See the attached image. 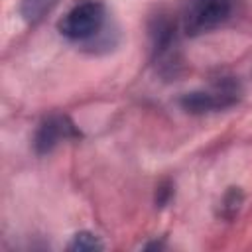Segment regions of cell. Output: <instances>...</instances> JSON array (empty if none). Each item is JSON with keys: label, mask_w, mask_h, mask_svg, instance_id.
<instances>
[{"label": "cell", "mask_w": 252, "mask_h": 252, "mask_svg": "<svg viewBox=\"0 0 252 252\" xmlns=\"http://www.w3.org/2000/svg\"><path fill=\"white\" fill-rule=\"evenodd\" d=\"M59 0H20V16L26 24H39Z\"/></svg>", "instance_id": "cell-6"}, {"label": "cell", "mask_w": 252, "mask_h": 252, "mask_svg": "<svg viewBox=\"0 0 252 252\" xmlns=\"http://www.w3.org/2000/svg\"><path fill=\"white\" fill-rule=\"evenodd\" d=\"M242 203H244L242 191H240L238 187H230V189L224 193L222 201H220V217H224V219H228V220L234 219V217L238 215Z\"/></svg>", "instance_id": "cell-8"}, {"label": "cell", "mask_w": 252, "mask_h": 252, "mask_svg": "<svg viewBox=\"0 0 252 252\" xmlns=\"http://www.w3.org/2000/svg\"><path fill=\"white\" fill-rule=\"evenodd\" d=\"M171 195H173V185H171L169 181L159 183V185H158V191H156V205H158V207H165V205L169 203Z\"/></svg>", "instance_id": "cell-9"}, {"label": "cell", "mask_w": 252, "mask_h": 252, "mask_svg": "<svg viewBox=\"0 0 252 252\" xmlns=\"http://www.w3.org/2000/svg\"><path fill=\"white\" fill-rule=\"evenodd\" d=\"M232 14V0H187L181 10V30L189 37L207 33Z\"/></svg>", "instance_id": "cell-3"}, {"label": "cell", "mask_w": 252, "mask_h": 252, "mask_svg": "<svg viewBox=\"0 0 252 252\" xmlns=\"http://www.w3.org/2000/svg\"><path fill=\"white\" fill-rule=\"evenodd\" d=\"M152 59L159 75H175L181 65L177 24L169 14H156L150 22Z\"/></svg>", "instance_id": "cell-1"}, {"label": "cell", "mask_w": 252, "mask_h": 252, "mask_svg": "<svg viewBox=\"0 0 252 252\" xmlns=\"http://www.w3.org/2000/svg\"><path fill=\"white\" fill-rule=\"evenodd\" d=\"M73 138H81V132L75 122L65 114H51L37 124L33 134V150L37 156H45L63 140Z\"/></svg>", "instance_id": "cell-5"}, {"label": "cell", "mask_w": 252, "mask_h": 252, "mask_svg": "<svg viewBox=\"0 0 252 252\" xmlns=\"http://www.w3.org/2000/svg\"><path fill=\"white\" fill-rule=\"evenodd\" d=\"M102 248H104L102 240L89 230H81L73 234L71 242L67 244V250H73V252H91V250H102Z\"/></svg>", "instance_id": "cell-7"}, {"label": "cell", "mask_w": 252, "mask_h": 252, "mask_svg": "<svg viewBox=\"0 0 252 252\" xmlns=\"http://www.w3.org/2000/svg\"><path fill=\"white\" fill-rule=\"evenodd\" d=\"M238 98H240L238 81H234L232 77H220L207 91H191L181 94L179 106L189 114H207L228 108L236 104Z\"/></svg>", "instance_id": "cell-4"}, {"label": "cell", "mask_w": 252, "mask_h": 252, "mask_svg": "<svg viewBox=\"0 0 252 252\" xmlns=\"http://www.w3.org/2000/svg\"><path fill=\"white\" fill-rule=\"evenodd\" d=\"M106 24V8L100 0H85L73 6L59 22V33L69 41H93Z\"/></svg>", "instance_id": "cell-2"}]
</instances>
